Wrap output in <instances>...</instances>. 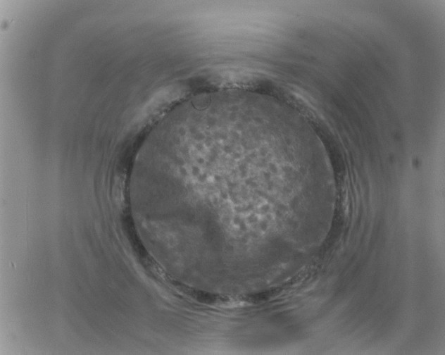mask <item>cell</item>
I'll list each match as a JSON object with an SVG mask.
<instances>
[{"label":"cell","instance_id":"6da1fadb","mask_svg":"<svg viewBox=\"0 0 445 355\" xmlns=\"http://www.w3.org/2000/svg\"><path fill=\"white\" fill-rule=\"evenodd\" d=\"M173 287L182 295L201 304L222 306L231 302V299L227 297L195 289L176 280Z\"/></svg>","mask_w":445,"mask_h":355}]
</instances>
